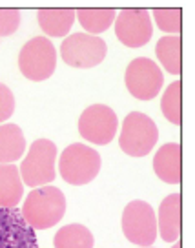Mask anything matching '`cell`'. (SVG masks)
<instances>
[{
    "label": "cell",
    "mask_w": 195,
    "mask_h": 248,
    "mask_svg": "<svg viewBox=\"0 0 195 248\" xmlns=\"http://www.w3.org/2000/svg\"><path fill=\"white\" fill-rule=\"evenodd\" d=\"M20 212L33 230H47L57 225L66 214V195L57 186L47 185L33 188Z\"/></svg>",
    "instance_id": "cell-1"
},
{
    "label": "cell",
    "mask_w": 195,
    "mask_h": 248,
    "mask_svg": "<svg viewBox=\"0 0 195 248\" xmlns=\"http://www.w3.org/2000/svg\"><path fill=\"white\" fill-rule=\"evenodd\" d=\"M101 154L86 144H70L59 159L60 177L73 186H82L91 183L101 171Z\"/></svg>",
    "instance_id": "cell-2"
},
{
    "label": "cell",
    "mask_w": 195,
    "mask_h": 248,
    "mask_svg": "<svg viewBox=\"0 0 195 248\" xmlns=\"http://www.w3.org/2000/svg\"><path fill=\"white\" fill-rule=\"evenodd\" d=\"M57 146L49 139H37L20 164L22 183L30 188L47 186L57 177Z\"/></svg>",
    "instance_id": "cell-3"
},
{
    "label": "cell",
    "mask_w": 195,
    "mask_h": 248,
    "mask_svg": "<svg viewBox=\"0 0 195 248\" xmlns=\"http://www.w3.org/2000/svg\"><path fill=\"white\" fill-rule=\"evenodd\" d=\"M159 140L157 124L142 111L128 113L122 123L119 146L130 157H144L148 155Z\"/></svg>",
    "instance_id": "cell-4"
},
{
    "label": "cell",
    "mask_w": 195,
    "mask_h": 248,
    "mask_svg": "<svg viewBox=\"0 0 195 248\" xmlns=\"http://www.w3.org/2000/svg\"><path fill=\"white\" fill-rule=\"evenodd\" d=\"M57 49L46 37H33L18 53V70L26 78L42 82L55 73Z\"/></svg>",
    "instance_id": "cell-5"
},
{
    "label": "cell",
    "mask_w": 195,
    "mask_h": 248,
    "mask_svg": "<svg viewBox=\"0 0 195 248\" xmlns=\"http://www.w3.org/2000/svg\"><path fill=\"white\" fill-rule=\"evenodd\" d=\"M108 55V46L101 37L90 33H75L70 35L60 46L62 61L77 70H88L99 66Z\"/></svg>",
    "instance_id": "cell-6"
},
{
    "label": "cell",
    "mask_w": 195,
    "mask_h": 248,
    "mask_svg": "<svg viewBox=\"0 0 195 248\" xmlns=\"http://www.w3.org/2000/svg\"><path fill=\"white\" fill-rule=\"evenodd\" d=\"M122 232L137 247H151L157 239V216L146 201L135 199L122 212Z\"/></svg>",
    "instance_id": "cell-7"
},
{
    "label": "cell",
    "mask_w": 195,
    "mask_h": 248,
    "mask_svg": "<svg viewBox=\"0 0 195 248\" xmlns=\"http://www.w3.org/2000/svg\"><path fill=\"white\" fill-rule=\"evenodd\" d=\"M124 82L128 92L139 101H151L163 90L164 77L159 64L148 57L133 59L126 68Z\"/></svg>",
    "instance_id": "cell-8"
},
{
    "label": "cell",
    "mask_w": 195,
    "mask_h": 248,
    "mask_svg": "<svg viewBox=\"0 0 195 248\" xmlns=\"http://www.w3.org/2000/svg\"><path fill=\"white\" fill-rule=\"evenodd\" d=\"M117 115L106 104H91L88 106L78 119V133L82 139L90 140L91 144H109L117 133Z\"/></svg>",
    "instance_id": "cell-9"
},
{
    "label": "cell",
    "mask_w": 195,
    "mask_h": 248,
    "mask_svg": "<svg viewBox=\"0 0 195 248\" xmlns=\"http://www.w3.org/2000/svg\"><path fill=\"white\" fill-rule=\"evenodd\" d=\"M115 35L126 47H142L153 35L150 11L142 8L120 9L115 16Z\"/></svg>",
    "instance_id": "cell-10"
},
{
    "label": "cell",
    "mask_w": 195,
    "mask_h": 248,
    "mask_svg": "<svg viewBox=\"0 0 195 248\" xmlns=\"http://www.w3.org/2000/svg\"><path fill=\"white\" fill-rule=\"evenodd\" d=\"M0 248H39L37 233L18 208L0 206Z\"/></svg>",
    "instance_id": "cell-11"
},
{
    "label": "cell",
    "mask_w": 195,
    "mask_h": 248,
    "mask_svg": "<svg viewBox=\"0 0 195 248\" xmlns=\"http://www.w3.org/2000/svg\"><path fill=\"white\" fill-rule=\"evenodd\" d=\"M153 171L168 185H179L182 179V148L179 142H168L157 150Z\"/></svg>",
    "instance_id": "cell-12"
},
{
    "label": "cell",
    "mask_w": 195,
    "mask_h": 248,
    "mask_svg": "<svg viewBox=\"0 0 195 248\" xmlns=\"http://www.w3.org/2000/svg\"><path fill=\"white\" fill-rule=\"evenodd\" d=\"M180 214H182L180 195L170 194L168 197H164L163 202L159 204V214H157V233L163 237V241L166 243L179 241Z\"/></svg>",
    "instance_id": "cell-13"
},
{
    "label": "cell",
    "mask_w": 195,
    "mask_h": 248,
    "mask_svg": "<svg viewBox=\"0 0 195 248\" xmlns=\"http://www.w3.org/2000/svg\"><path fill=\"white\" fill-rule=\"evenodd\" d=\"M77 11L71 8H42L37 11L40 30L47 37H66L75 22Z\"/></svg>",
    "instance_id": "cell-14"
},
{
    "label": "cell",
    "mask_w": 195,
    "mask_h": 248,
    "mask_svg": "<svg viewBox=\"0 0 195 248\" xmlns=\"http://www.w3.org/2000/svg\"><path fill=\"white\" fill-rule=\"evenodd\" d=\"M24 195V183L20 170L15 164L0 163V206L16 208Z\"/></svg>",
    "instance_id": "cell-15"
},
{
    "label": "cell",
    "mask_w": 195,
    "mask_h": 248,
    "mask_svg": "<svg viewBox=\"0 0 195 248\" xmlns=\"http://www.w3.org/2000/svg\"><path fill=\"white\" fill-rule=\"evenodd\" d=\"M26 152V137L20 126L13 123L0 124V163L11 164Z\"/></svg>",
    "instance_id": "cell-16"
},
{
    "label": "cell",
    "mask_w": 195,
    "mask_h": 248,
    "mask_svg": "<svg viewBox=\"0 0 195 248\" xmlns=\"http://www.w3.org/2000/svg\"><path fill=\"white\" fill-rule=\"evenodd\" d=\"M155 55L163 68L172 75H179L182 70V42L179 35H168L159 39L155 46Z\"/></svg>",
    "instance_id": "cell-17"
},
{
    "label": "cell",
    "mask_w": 195,
    "mask_h": 248,
    "mask_svg": "<svg viewBox=\"0 0 195 248\" xmlns=\"http://www.w3.org/2000/svg\"><path fill=\"white\" fill-rule=\"evenodd\" d=\"M75 11L80 26L86 30V33L95 37L108 30L117 16V9L113 8H78Z\"/></svg>",
    "instance_id": "cell-18"
},
{
    "label": "cell",
    "mask_w": 195,
    "mask_h": 248,
    "mask_svg": "<svg viewBox=\"0 0 195 248\" xmlns=\"http://www.w3.org/2000/svg\"><path fill=\"white\" fill-rule=\"evenodd\" d=\"M93 233L84 225H66L53 237L55 248H93Z\"/></svg>",
    "instance_id": "cell-19"
},
{
    "label": "cell",
    "mask_w": 195,
    "mask_h": 248,
    "mask_svg": "<svg viewBox=\"0 0 195 248\" xmlns=\"http://www.w3.org/2000/svg\"><path fill=\"white\" fill-rule=\"evenodd\" d=\"M161 109L163 115L172 124L179 126L182 123V84L180 80H175L166 88L163 93V101H161Z\"/></svg>",
    "instance_id": "cell-20"
},
{
    "label": "cell",
    "mask_w": 195,
    "mask_h": 248,
    "mask_svg": "<svg viewBox=\"0 0 195 248\" xmlns=\"http://www.w3.org/2000/svg\"><path fill=\"white\" fill-rule=\"evenodd\" d=\"M151 15L155 16V22L159 30L166 31V33H180V26H182V11L179 8H155L151 11Z\"/></svg>",
    "instance_id": "cell-21"
},
{
    "label": "cell",
    "mask_w": 195,
    "mask_h": 248,
    "mask_svg": "<svg viewBox=\"0 0 195 248\" xmlns=\"http://www.w3.org/2000/svg\"><path fill=\"white\" fill-rule=\"evenodd\" d=\"M20 26V11L13 8H0V37L13 35Z\"/></svg>",
    "instance_id": "cell-22"
},
{
    "label": "cell",
    "mask_w": 195,
    "mask_h": 248,
    "mask_svg": "<svg viewBox=\"0 0 195 248\" xmlns=\"http://www.w3.org/2000/svg\"><path fill=\"white\" fill-rule=\"evenodd\" d=\"M15 111V95L6 84L0 82V124H4Z\"/></svg>",
    "instance_id": "cell-23"
},
{
    "label": "cell",
    "mask_w": 195,
    "mask_h": 248,
    "mask_svg": "<svg viewBox=\"0 0 195 248\" xmlns=\"http://www.w3.org/2000/svg\"><path fill=\"white\" fill-rule=\"evenodd\" d=\"M172 248H182V247H180V243H179V241H177V243H175V245H173Z\"/></svg>",
    "instance_id": "cell-24"
},
{
    "label": "cell",
    "mask_w": 195,
    "mask_h": 248,
    "mask_svg": "<svg viewBox=\"0 0 195 248\" xmlns=\"http://www.w3.org/2000/svg\"><path fill=\"white\" fill-rule=\"evenodd\" d=\"M141 248H151V247H141Z\"/></svg>",
    "instance_id": "cell-25"
}]
</instances>
